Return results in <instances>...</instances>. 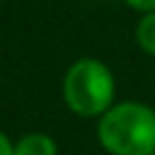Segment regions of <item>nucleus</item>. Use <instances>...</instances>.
Returning <instances> with one entry per match:
<instances>
[{"mask_svg": "<svg viewBox=\"0 0 155 155\" xmlns=\"http://www.w3.org/2000/svg\"><path fill=\"white\" fill-rule=\"evenodd\" d=\"M107 155H155V109L138 99L114 102L94 126Z\"/></svg>", "mask_w": 155, "mask_h": 155, "instance_id": "nucleus-1", "label": "nucleus"}, {"mask_svg": "<svg viewBox=\"0 0 155 155\" xmlns=\"http://www.w3.org/2000/svg\"><path fill=\"white\" fill-rule=\"evenodd\" d=\"M61 97L65 109L75 116L99 119L116 102V78L104 61L82 56L65 68L61 80Z\"/></svg>", "mask_w": 155, "mask_h": 155, "instance_id": "nucleus-2", "label": "nucleus"}, {"mask_svg": "<svg viewBox=\"0 0 155 155\" xmlns=\"http://www.w3.org/2000/svg\"><path fill=\"white\" fill-rule=\"evenodd\" d=\"M15 155H58V143L44 131H29L15 140Z\"/></svg>", "mask_w": 155, "mask_h": 155, "instance_id": "nucleus-3", "label": "nucleus"}, {"mask_svg": "<svg viewBox=\"0 0 155 155\" xmlns=\"http://www.w3.org/2000/svg\"><path fill=\"white\" fill-rule=\"evenodd\" d=\"M136 44L143 53L155 58V10L143 12L136 22Z\"/></svg>", "mask_w": 155, "mask_h": 155, "instance_id": "nucleus-4", "label": "nucleus"}, {"mask_svg": "<svg viewBox=\"0 0 155 155\" xmlns=\"http://www.w3.org/2000/svg\"><path fill=\"white\" fill-rule=\"evenodd\" d=\"M131 10H136L138 15H143V12H150V10H155V0H124Z\"/></svg>", "mask_w": 155, "mask_h": 155, "instance_id": "nucleus-5", "label": "nucleus"}, {"mask_svg": "<svg viewBox=\"0 0 155 155\" xmlns=\"http://www.w3.org/2000/svg\"><path fill=\"white\" fill-rule=\"evenodd\" d=\"M0 155H15V140L0 128Z\"/></svg>", "mask_w": 155, "mask_h": 155, "instance_id": "nucleus-6", "label": "nucleus"}]
</instances>
